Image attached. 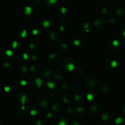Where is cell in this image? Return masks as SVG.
Here are the masks:
<instances>
[{"mask_svg": "<svg viewBox=\"0 0 125 125\" xmlns=\"http://www.w3.org/2000/svg\"><path fill=\"white\" fill-rule=\"evenodd\" d=\"M107 24V20L103 16H99L94 23V28L96 29H101L104 28Z\"/></svg>", "mask_w": 125, "mask_h": 125, "instance_id": "obj_1", "label": "cell"}, {"mask_svg": "<svg viewBox=\"0 0 125 125\" xmlns=\"http://www.w3.org/2000/svg\"><path fill=\"white\" fill-rule=\"evenodd\" d=\"M36 101L37 105L40 107L43 108V109L47 107L49 105V103H50L48 98L44 95H39V96H37Z\"/></svg>", "mask_w": 125, "mask_h": 125, "instance_id": "obj_2", "label": "cell"}, {"mask_svg": "<svg viewBox=\"0 0 125 125\" xmlns=\"http://www.w3.org/2000/svg\"><path fill=\"white\" fill-rule=\"evenodd\" d=\"M74 61L73 58L70 57L66 58L63 62V67L65 70L67 71H73L74 68Z\"/></svg>", "mask_w": 125, "mask_h": 125, "instance_id": "obj_3", "label": "cell"}, {"mask_svg": "<svg viewBox=\"0 0 125 125\" xmlns=\"http://www.w3.org/2000/svg\"><path fill=\"white\" fill-rule=\"evenodd\" d=\"M45 89V91L50 95H55L57 93V87L54 83L51 82H49L46 83V86Z\"/></svg>", "mask_w": 125, "mask_h": 125, "instance_id": "obj_4", "label": "cell"}, {"mask_svg": "<svg viewBox=\"0 0 125 125\" xmlns=\"http://www.w3.org/2000/svg\"><path fill=\"white\" fill-rule=\"evenodd\" d=\"M56 116L52 113H48L44 117V122L46 125H52L56 121Z\"/></svg>", "mask_w": 125, "mask_h": 125, "instance_id": "obj_5", "label": "cell"}, {"mask_svg": "<svg viewBox=\"0 0 125 125\" xmlns=\"http://www.w3.org/2000/svg\"><path fill=\"white\" fill-rule=\"evenodd\" d=\"M101 120L106 123H110L114 120V115L109 112H104L101 115Z\"/></svg>", "mask_w": 125, "mask_h": 125, "instance_id": "obj_6", "label": "cell"}, {"mask_svg": "<svg viewBox=\"0 0 125 125\" xmlns=\"http://www.w3.org/2000/svg\"><path fill=\"white\" fill-rule=\"evenodd\" d=\"M48 60L52 63H59L62 61V56L59 54L53 53L49 55Z\"/></svg>", "mask_w": 125, "mask_h": 125, "instance_id": "obj_7", "label": "cell"}, {"mask_svg": "<svg viewBox=\"0 0 125 125\" xmlns=\"http://www.w3.org/2000/svg\"><path fill=\"white\" fill-rule=\"evenodd\" d=\"M85 83L86 86L89 87V88H96L97 87V80L96 78L94 77H88L85 79Z\"/></svg>", "mask_w": 125, "mask_h": 125, "instance_id": "obj_8", "label": "cell"}, {"mask_svg": "<svg viewBox=\"0 0 125 125\" xmlns=\"http://www.w3.org/2000/svg\"><path fill=\"white\" fill-rule=\"evenodd\" d=\"M118 66V62L115 60H109L106 62V67L109 71H113Z\"/></svg>", "mask_w": 125, "mask_h": 125, "instance_id": "obj_9", "label": "cell"}, {"mask_svg": "<svg viewBox=\"0 0 125 125\" xmlns=\"http://www.w3.org/2000/svg\"><path fill=\"white\" fill-rule=\"evenodd\" d=\"M29 84H30V86L31 88L36 89V88H38L41 87L42 85V81L39 78H32L30 80Z\"/></svg>", "mask_w": 125, "mask_h": 125, "instance_id": "obj_10", "label": "cell"}, {"mask_svg": "<svg viewBox=\"0 0 125 125\" xmlns=\"http://www.w3.org/2000/svg\"><path fill=\"white\" fill-rule=\"evenodd\" d=\"M49 37L52 40L55 42H59L62 39V36L61 34L56 31H51L49 34Z\"/></svg>", "mask_w": 125, "mask_h": 125, "instance_id": "obj_11", "label": "cell"}, {"mask_svg": "<svg viewBox=\"0 0 125 125\" xmlns=\"http://www.w3.org/2000/svg\"><path fill=\"white\" fill-rule=\"evenodd\" d=\"M109 48L113 51H117L119 50L122 47V44L120 42L117 40H113L111 42L109 43Z\"/></svg>", "mask_w": 125, "mask_h": 125, "instance_id": "obj_12", "label": "cell"}, {"mask_svg": "<svg viewBox=\"0 0 125 125\" xmlns=\"http://www.w3.org/2000/svg\"><path fill=\"white\" fill-rule=\"evenodd\" d=\"M17 99L22 104H24L27 102V101L29 99V98L26 93L21 92V93H18V95H17Z\"/></svg>", "mask_w": 125, "mask_h": 125, "instance_id": "obj_13", "label": "cell"}, {"mask_svg": "<svg viewBox=\"0 0 125 125\" xmlns=\"http://www.w3.org/2000/svg\"><path fill=\"white\" fill-rule=\"evenodd\" d=\"M28 69L25 65L20 64L17 66V72L20 75H25L28 73Z\"/></svg>", "mask_w": 125, "mask_h": 125, "instance_id": "obj_14", "label": "cell"}, {"mask_svg": "<svg viewBox=\"0 0 125 125\" xmlns=\"http://www.w3.org/2000/svg\"><path fill=\"white\" fill-rule=\"evenodd\" d=\"M16 34H17V36L18 38H23L26 36V31L24 29V27L21 26H18V28H17V30H16Z\"/></svg>", "mask_w": 125, "mask_h": 125, "instance_id": "obj_15", "label": "cell"}, {"mask_svg": "<svg viewBox=\"0 0 125 125\" xmlns=\"http://www.w3.org/2000/svg\"><path fill=\"white\" fill-rule=\"evenodd\" d=\"M101 12L104 14L109 15L112 14V12H113V9H112V7L110 5L105 4L102 7H101Z\"/></svg>", "mask_w": 125, "mask_h": 125, "instance_id": "obj_16", "label": "cell"}, {"mask_svg": "<svg viewBox=\"0 0 125 125\" xmlns=\"http://www.w3.org/2000/svg\"><path fill=\"white\" fill-rule=\"evenodd\" d=\"M85 113V110L81 106L78 107L74 111V115L77 117H82Z\"/></svg>", "mask_w": 125, "mask_h": 125, "instance_id": "obj_17", "label": "cell"}, {"mask_svg": "<svg viewBox=\"0 0 125 125\" xmlns=\"http://www.w3.org/2000/svg\"><path fill=\"white\" fill-rule=\"evenodd\" d=\"M57 15L59 17L61 18H65L68 15V11L67 9L64 7H61L57 11Z\"/></svg>", "mask_w": 125, "mask_h": 125, "instance_id": "obj_18", "label": "cell"}, {"mask_svg": "<svg viewBox=\"0 0 125 125\" xmlns=\"http://www.w3.org/2000/svg\"><path fill=\"white\" fill-rule=\"evenodd\" d=\"M52 109L56 112L60 113L63 110V106L59 102H55L52 105Z\"/></svg>", "mask_w": 125, "mask_h": 125, "instance_id": "obj_19", "label": "cell"}, {"mask_svg": "<svg viewBox=\"0 0 125 125\" xmlns=\"http://www.w3.org/2000/svg\"><path fill=\"white\" fill-rule=\"evenodd\" d=\"M98 91L100 93H103V94H108V93H109L111 89L107 86H106L104 85H103L101 83L98 86Z\"/></svg>", "mask_w": 125, "mask_h": 125, "instance_id": "obj_20", "label": "cell"}, {"mask_svg": "<svg viewBox=\"0 0 125 125\" xmlns=\"http://www.w3.org/2000/svg\"><path fill=\"white\" fill-rule=\"evenodd\" d=\"M115 12L118 15L125 13V6L123 5H118L115 7Z\"/></svg>", "mask_w": 125, "mask_h": 125, "instance_id": "obj_21", "label": "cell"}, {"mask_svg": "<svg viewBox=\"0 0 125 125\" xmlns=\"http://www.w3.org/2000/svg\"><path fill=\"white\" fill-rule=\"evenodd\" d=\"M83 44L85 48H90L92 47V44H94V42L90 38H85L83 39Z\"/></svg>", "mask_w": 125, "mask_h": 125, "instance_id": "obj_22", "label": "cell"}, {"mask_svg": "<svg viewBox=\"0 0 125 125\" xmlns=\"http://www.w3.org/2000/svg\"><path fill=\"white\" fill-rule=\"evenodd\" d=\"M52 75H53V74L48 69H45L43 70L42 72V77H43L45 78H46V79L51 78Z\"/></svg>", "mask_w": 125, "mask_h": 125, "instance_id": "obj_23", "label": "cell"}, {"mask_svg": "<svg viewBox=\"0 0 125 125\" xmlns=\"http://www.w3.org/2000/svg\"><path fill=\"white\" fill-rule=\"evenodd\" d=\"M29 47L32 50H37L39 47V42L35 39H32L29 42Z\"/></svg>", "mask_w": 125, "mask_h": 125, "instance_id": "obj_24", "label": "cell"}, {"mask_svg": "<svg viewBox=\"0 0 125 125\" xmlns=\"http://www.w3.org/2000/svg\"><path fill=\"white\" fill-rule=\"evenodd\" d=\"M53 75L57 80H62L64 78V74L61 70H56L54 72Z\"/></svg>", "mask_w": 125, "mask_h": 125, "instance_id": "obj_25", "label": "cell"}, {"mask_svg": "<svg viewBox=\"0 0 125 125\" xmlns=\"http://www.w3.org/2000/svg\"><path fill=\"white\" fill-rule=\"evenodd\" d=\"M74 99H75V101L79 104H81L84 101V96L81 93H77L74 95Z\"/></svg>", "mask_w": 125, "mask_h": 125, "instance_id": "obj_26", "label": "cell"}, {"mask_svg": "<svg viewBox=\"0 0 125 125\" xmlns=\"http://www.w3.org/2000/svg\"><path fill=\"white\" fill-rule=\"evenodd\" d=\"M46 4L48 7L54 8L57 6L58 1L57 0H46Z\"/></svg>", "mask_w": 125, "mask_h": 125, "instance_id": "obj_27", "label": "cell"}, {"mask_svg": "<svg viewBox=\"0 0 125 125\" xmlns=\"http://www.w3.org/2000/svg\"><path fill=\"white\" fill-rule=\"evenodd\" d=\"M72 99H73V98H72V96L70 93H66L63 94V100L66 104H69V103H70L72 102Z\"/></svg>", "mask_w": 125, "mask_h": 125, "instance_id": "obj_28", "label": "cell"}, {"mask_svg": "<svg viewBox=\"0 0 125 125\" xmlns=\"http://www.w3.org/2000/svg\"><path fill=\"white\" fill-rule=\"evenodd\" d=\"M30 71L32 73H38L40 71V66L38 64H34L32 65L31 66Z\"/></svg>", "mask_w": 125, "mask_h": 125, "instance_id": "obj_29", "label": "cell"}, {"mask_svg": "<svg viewBox=\"0 0 125 125\" xmlns=\"http://www.w3.org/2000/svg\"><path fill=\"white\" fill-rule=\"evenodd\" d=\"M28 112L30 113V115L34 116V115L37 114L38 110L35 106H34V105H29V107H28Z\"/></svg>", "mask_w": 125, "mask_h": 125, "instance_id": "obj_30", "label": "cell"}, {"mask_svg": "<svg viewBox=\"0 0 125 125\" xmlns=\"http://www.w3.org/2000/svg\"><path fill=\"white\" fill-rule=\"evenodd\" d=\"M118 34L121 39H125V25H122L118 30Z\"/></svg>", "mask_w": 125, "mask_h": 125, "instance_id": "obj_31", "label": "cell"}, {"mask_svg": "<svg viewBox=\"0 0 125 125\" xmlns=\"http://www.w3.org/2000/svg\"><path fill=\"white\" fill-rule=\"evenodd\" d=\"M68 119L65 116H61L58 119V125H67Z\"/></svg>", "mask_w": 125, "mask_h": 125, "instance_id": "obj_32", "label": "cell"}, {"mask_svg": "<svg viewBox=\"0 0 125 125\" xmlns=\"http://www.w3.org/2000/svg\"><path fill=\"white\" fill-rule=\"evenodd\" d=\"M99 110V107L98 105L96 104H94L92 105H91L89 107V111L90 112V113H95L96 112H97Z\"/></svg>", "mask_w": 125, "mask_h": 125, "instance_id": "obj_33", "label": "cell"}, {"mask_svg": "<svg viewBox=\"0 0 125 125\" xmlns=\"http://www.w3.org/2000/svg\"><path fill=\"white\" fill-rule=\"evenodd\" d=\"M41 25L42 28H43V29H48L51 26V22L49 20H43L42 22Z\"/></svg>", "mask_w": 125, "mask_h": 125, "instance_id": "obj_34", "label": "cell"}, {"mask_svg": "<svg viewBox=\"0 0 125 125\" xmlns=\"http://www.w3.org/2000/svg\"><path fill=\"white\" fill-rule=\"evenodd\" d=\"M114 125H125V118L118 117L115 121Z\"/></svg>", "mask_w": 125, "mask_h": 125, "instance_id": "obj_35", "label": "cell"}, {"mask_svg": "<svg viewBox=\"0 0 125 125\" xmlns=\"http://www.w3.org/2000/svg\"><path fill=\"white\" fill-rule=\"evenodd\" d=\"M59 50L61 51L65 52L68 50V46L66 43H61L59 45Z\"/></svg>", "mask_w": 125, "mask_h": 125, "instance_id": "obj_36", "label": "cell"}, {"mask_svg": "<svg viewBox=\"0 0 125 125\" xmlns=\"http://www.w3.org/2000/svg\"><path fill=\"white\" fill-rule=\"evenodd\" d=\"M66 23L64 22V21L62 20L58 23V28H59V30L60 31H62L64 30L65 29V27H66Z\"/></svg>", "mask_w": 125, "mask_h": 125, "instance_id": "obj_37", "label": "cell"}, {"mask_svg": "<svg viewBox=\"0 0 125 125\" xmlns=\"http://www.w3.org/2000/svg\"><path fill=\"white\" fill-rule=\"evenodd\" d=\"M28 59V55L27 53H22L20 54V55H18V60H20L21 61H25V60H27Z\"/></svg>", "mask_w": 125, "mask_h": 125, "instance_id": "obj_38", "label": "cell"}, {"mask_svg": "<svg viewBox=\"0 0 125 125\" xmlns=\"http://www.w3.org/2000/svg\"><path fill=\"white\" fill-rule=\"evenodd\" d=\"M31 12H32V9L31 7L26 6V7L24 9V13L25 15L29 16L31 14Z\"/></svg>", "mask_w": 125, "mask_h": 125, "instance_id": "obj_39", "label": "cell"}, {"mask_svg": "<svg viewBox=\"0 0 125 125\" xmlns=\"http://www.w3.org/2000/svg\"><path fill=\"white\" fill-rule=\"evenodd\" d=\"M31 6L32 7H37L38 6H40V0H32L31 2Z\"/></svg>", "mask_w": 125, "mask_h": 125, "instance_id": "obj_40", "label": "cell"}, {"mask_svg": "<svg viewBox=\"0 0 125 125\" xmlns=\"http://www.w3.org/2000/svg\"><path fill=\"white\" fill-rule=\"evenodd\" d=\"M39 33V30L37 29L36 28H32L30 29V31H29V34L31 35L32 36H35Z\"/></svg>", "mask_w": 125, "mask_h": 125, "instance_id": "obj_41", "label": "cell"}, {"mask_svg": "<svg viewBox=\"0 0 125 125\" xmlns=\"http://www.w3.org/2000/svg\"><path fill=\"white\" fill-rule=\"evenodd\" d=\"M84 69L82 68V67H77L76 69V74L79 75H81L84 74Z\"/></svg>", "mask_w": 125, "mask_h": 125, "instance_id": "obj_42", "label": "cell"}, {"mask_svg": "<svg viewBox=\"0 0 125 125\" xmlns=\"http://www.w3.org/2000/svg\"><path fill=\"white\" fill-rule=\"evenodd\" d=\"M80 44H81L80 41H79V40H76V39H75V40H74L73 42H72V45H73L74 48L79 47Z\"/></svg>", "mask_w": 125, "mask_h": 125, "instance_id": "obj_43", "label": "cell"}, {"mask_svg": "<svg viewBox=\"0 0 125 125\" xmlns=\"http://www.w3.org/2000/svg\"><path fill=\"white\" fill-rule=\"evenodd\" d=\"M95 95L94 94V93H89V94L87 95V98L88 100L92 101V100H94V99L95 98Z\"/></svg>", "mask_w": 125, "mask_h": 125, "instance_id": "obj_44", "label": "cell"}, {"mask_svg": "<svg viewBox=\"0 0 125 125\" xmlns=\"http://www.w3.org/2000/svg\"><path fill=\"white\" fill-rule=\"evenodd\" d=\"M116 22H117V20H116L115 17H110L108 20V23L110 25H114L116 23Z\"/></svg>", "mask_w": 125, "mask_h": 125, "instance_id": "obj_45", "label": "cell"}, {"mask_svg": "<svg viewBox=\"0 0 125 125\" xmlns=\"http://www.w3.org/2000/svg\"><path fill=\"white\" fill-rule=\"evenodd\" d=\"M71 125H84L83 122L79 120H74L73 122L72 123Z\"/></svg>", "mask_w": 125, "mask_h": 125, "instance_id": "obj_46", "label": "cell"}, {"mask_svg": "<svg viewBox=\"0 0 125 125\" xmlns=\"http://www.w3.org/2000/svg\"><path fill=\"white\" fill-rule=\"evenodd\" d=\"M61 88L62 89H64V90H67L69 88V85H68V83H63L61 85Z\"/></svg>", "mask_w": 125, "mask_h": 125, "instance_id": "obj_47", "label": "cell"}, {"mask_svg": "<svg viewBox=\"0 0 125 125\" xmlns=\"http://www.w3.org/2000/svg\"><path fill=\"white\" fill-rule=\"evenodd\" d=\"M78 88H78V85L75 84V83H74V84H73V85H72V90H73L74 91H78Z\"/></svg>", "mask_w": 125, "mask_h": 125, "instance_id": "obj_48", "label": "cell"}, {"mask_svg": "<svg viewBox=\"0 0 125 125\" xmlns=\"http://www.w3.org/2000/svg\"><path fill=\"white\" fill-rule=\"evenodd\" d=\"M121 110H122V113L125 115V102L123 103V105L121 107Z\"/></svg>", "mask_w": 125, "mask_h": 125, "instance_id": "obj_49", "label": "cell"}, {"mask_svg": "<svg viewBox=\"0 0 125 125\" xmlns=\"http://www.w3.org/2000/svg\"><path fill=\"white\" fill-rule=\"evenodd\" d=\"M31 58H32V59L33 60H37L38 58H39V56H38L37 54L34 53V54H33L32 55Z\"/></svg>", "mask_w": 125, "mask_h": 125, "instance_id": "obj_50", "label": "cell"}, {"mask_svg": "<svg viewBox=\"0 0 125 125\" xmlns=\"http://www.w3.org/2000/svg\"><path fill=\"white\" fill-rule=\"evenodd\" d=\"M66 111L68 113H71L72 112H73V107L72 106L67 107V109H66Z\"/></svg>", "mask_w": 125, "mask_h": 125, "instance_id": "obj_51", "label": "cell"}, {"mask_svg": "<svg viewBox=\"0 0 125 125\" xmlns=\"http://www.w3.org/2000/svg\"><path fill=\"white\" fill-rule=\"evenodd\" d=\"M32 125H42V123L40 120H37L33 123Z\"/></svg>", "mask_w": 125, "mask_h": 125, "instance_id": "obj_52", "label": "cell"}, {"mask_svg": "<svg viewBox=\"0 0 125 125\" xmlns=\"http://www.w3.org/2000/svg\"><path fill=\"white\" fill-rule=\"evenodd\" d=\"M0 125H1V123H0Z\"/></svg>", "mask_w": 125, "mask_h": 125, "instance_id": "obj_53", "label": "cell"}]
</instances>
